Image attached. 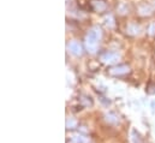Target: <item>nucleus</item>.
I'll return each mask as SVG.
<instances>
[{"instance_id":"f257e3e1","label":"nucleus","mask_w":155,"mask_h":143,"mask_svg":"<svg viewBox=\"0 0 155 143\" xmlns=\"http://www.w3.org/2000/svg\"><path fill=\"white\" fill-rule=\"evenodd\" d=\"M72 143H89V141H88L87 138L82 137V136H77V137L72 141Z\"/></svg>"}]
</instances>
